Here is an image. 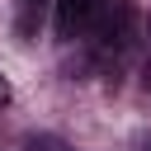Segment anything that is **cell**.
<instances>
[{
    "mask_svg": "<svg viewBox=\"0 0 151 151\" xmlns=\"http://www.w3.org/2000/svg\"><path fill=\"white\" fill-rule=\"evenodd\" d=\"M52 9H57V33L66 42L109 24V0H52Z\"/></svg>",
    "mask_w": 151,
    "mask_h": 151,
    "instance_id": "6da1fadb",
    "label": "cell"
},
{
    "mask_svg": "<svg viewBox=\"0 0 151 151\" xmlns=\"http://www.w3.org/2000/svg\"><path fill=\"white\" fill-rule=\"evenodd\" d=\"M47 9H52V0H14V33H19L24 42H28V38H38V28H42Z\"/></svg>",
    "mask_w": 151,
    "mask_h": 151,
    "instance_id": "7a4b0ae2",
    "label": "cell"
},
{
    "mask_svg": "<svg viewBox=\"0 0 151 151\" xmlns=\"http://www.w3.org/2000/svg\"><path fill=\"white\" fill-rule=\"evenodd\" d=\"M28 151H76V146L61 137H28Z\"/></svg>",
    "mask_w": 151,
    "mask_h": 151,
    "instance_id": "3957f363",
    "label": "cell"
},
{
    "mask_svg": "<svg viewBox=\"0 0 151 151\" xmlns=\"http://www.w3.org/2000/svg\"><path fill=\"white\" fill-rule=\"evenodd\" d=\"M9 99H14V85H9V76H5V71H0V109H5V104H9Z\"/></svg>",
    "mask_w": 151,
    "mask_h": 151,
    "instance_id": "277c9868",
    "label": "cell"
}]
</instances>
